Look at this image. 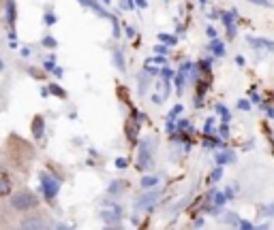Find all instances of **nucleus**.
Segmentation results:
<instances>
[{
    "label": "nucleus",
    "mask_w": 274,
    "mask_h": 230,
    "mask_svg": "<svg viewBox=\"0 0 274 230\" xmlns=\"http://www.w3.org/2000/svg\"><path fill=\"white\" fill-rule=\"evenodd\" d=\"M154 139L148 137V139H142L137 145V168L139 170H146V168H152L154 164Z\"/></svg>",
    "instance_id": "1"
},
{
    "label": "nucleus",
    "mask_w": 274,
    "mask_h": 230,
    "mask_svg": "<svg viewBox=\"0 0 274 230\" xmlns=\"http://www.w3.org/2000/svg\"><path fill=\"white\" fill-rule=\"evenodd\" d=\"M37 205H39L37 196H34L32 192H26V190L15 192V194H13V198H11V207L17 209V211H28V209H34Z\"/></svg>",
    "instance_id": "2"
},
{
    "label": "nucleus",
    "mask_w": 274,
    "mask_h": 230,
    "mask_svg": "<svg viewBox=\"0 0 274 230\" xmlns=\"http://www.w3.org/2000/svg\"><path fill=\"white\" fill-rule=\"evenodd\" d=\"M39 179H41V188H43V196L51 203L58 196V192H60V179L50 173H41Z\"/></svg>",
    "instance_id": "3"
},
{
    "label": "nucleus",
    "mask_w": 274,
    "mask_h": 230,
    "mask_svg": "<svg viewBox=\"0 0 274 230\" xmlns=\"http://www.w3.org/2000/svg\"><path fill=\"white\" fill-rule=\"evenodd\" d=\"M120 217H122V207L114 200H105L103 203V209H101V220L105 224H120Z\"/></svg>",
    "instance_id": "4"
},
{
    "label": "nucleus",
    "mask_w": 274,
    "mask_h": 230,
    "mask_svg": "<svg viewBox=\"0 0 274 230\" xmlns=\"http://www.w3.org/2000/svg\"><path fill=\"white\" fill-rule=\"evenodd\" d=\"M161 198V192L159 190H150L148 194H144V196H139L135 198V203H133V207H135V211H152L154 209V205H156V200Z\"/></svg>",
    "instance_id": "5"
},
{
    "label": "nucleus",
    "mask_w": 274,
    "mask_h": 230,
    "mask_svg": "<svg viewBox=\"0 0 274 230\" xmlns=\"http://www.w3.org/2000/svg\"><path fill=\"white\" fill-rule=\"evenodd\" d=\"M191 70H193V62H184L182 66H180V70L176 73V92L178 94H182L184 92V84H186V77L191 75Z\"/></svg>",
    "instance_id": "6"
},
{
    "label": "nucleus",
    "mask_w": 274,
    "mask_h": 230,
    "mask_svg": "<svg viewBox=\"0 0 274 230\" xmlns=\"http://www.w3.org/2000/svg\"><path fill=\"white\" fill-rule=\"evenodd\" d=\"M236 17H238V11L236 9H231V11H227V13H223V23H225V28H227V37L229 39H234L236 37Z\"/></svg>",
    "instance_id": "7"
},
{
    "label": "nucleus",
    "mask_w": 274,
    "mask_h": 230,
    "mask_svg": "<svg viewBox=\"0 0 274 230\" xmlns=\"http://www.w3.org/2000/svg\"><path fill=\"white\" fill-rule=\"evenodd\" d=\"M77 2L81 4V7H88V9H92L99 17H105V20H112V13H109V11L105 9V7H101V4H99L97 0H77Z\"/></svg>",
    "instance_id": "8"
},
{
    "label": "nucleus",
    "mask_w": 274,
    "mask_h": 230,
    "mask_svg": "<svg viewBox=\"0 0 274 230\" xmlns=\"http://www.w3.org/2000/svg\"><path fill=\"white\" fill-rule=\"evenodd\" d=\"M247 43L253 49H266V51H274V41L270 39H259V37H247Z\"/></svg>",
    "instance_id": "9"
},
{
    "label": "nucleus",
    "mask_w": 274,
    "mask_h": 230,
    "mask_svg": "<svg viewBox=\"0 0 274 230\" xmlns=\"http://www.w3.org/2000/svg\"><path fill=\"white\" fill-rule=\"evenodd\" d=\"M20 226L26 228V230H30V228H48V222H43V217L41 215H28V217L22 220Z\"/></svg>",
    "instance_id": "10"
},
{
    "label": "nucleus",
    "mask_w": 274,
    "mask_h": 230,
    "mask_svg": "<svg viewBox=\"0 0 274 230\" xmlns=\"http://www.w3.org/2000/svg\"><path fill=\"white\" fill-rule=\"evenodd\" d=\"M43 134H45V122H43V117L34 115V120H32V137L34 139H41Z\"/></svg>",
    "instance_id": "11"
},
{
    "label": "nucleus",
    "mask_w": 274,
    "mask_h": 230,
    "mask_svg": "<svg viewBox=\"0 0 274 230\" xmlns=\"http://www.w3.org/2000/svg\"><path fill=\"white\" fill-rule=\"evenodd\" d=\"M208 49H210V51H212V54H214V56H217V58H223V56H225V45H223V43H221V41H219V39H212V41H210V45H208Z\"/></svg>",
    "instance_id": "12"
},
{
    "label": "nucleus",
    "mask_w": 274,
    "mask_h": 230,
    "mask_svg": "<svg viewBox=\"0 0 274 230\" xmlns=\"http://www.w3.org/2000/svg\"><path fill=\"white\" fill-rule=\"evenodd\" d=\"M139 186H142L144 190H152V188L159 186V177H156V175H146V177H142Z\"/></svg>",
    "instance_id": "13"
},
{
    "label": "nucleus",
    "mask_w": 274,
    "mask_h": 230,
    "mask_svg": "<svg viewBox=\"0 0 274 230\" xmlns=\"http://www.w3.org/2000/svg\"><path fill=\"white\" fill-rule=\"evenodd\" d=\"M112 58H114V66L120 70V73H125L126 70V64H125V56H122L120 49H114L112 51Z\"/></svg>",
    "instance_id": "14"
},
{
    "label": "nucleus",
    "mask_w": 274,
    "mask_h": 230,
    "mask_svg": "<svg viewBox=\"0 0 274 230\" xmlns=\"http://www.w3.org/2000/svg\"><path fill=\"white\" fill-rule=\"evenodd\" d=\"M15 0H7V23H9V28H13L15 26Z\"/></svg>",
    "instance_id": "15"
},
{
    "label": "nucleus",
    "mask_w": 274,
    "mask_h": 230,
    "mask_svg": "<svg viewBox=\"0 0 274 230\" xmlns=\"http://www.w3.org/2000/svg\"><path fill=\"white\" fill-rule=\"evenodd\" d=\"M236 160V153L231 151V149H227V151H221V153H217V164H225L227 162H234Z\"/></svg>",
    "instance_id": "16"
},
{
    "label": "nucleus",
    "mask_w": 274,
    "mask_h": 230,
    "mask_svg": "<svg viewBox=\"0 0 274 230\" xmlns=\"http://www.w3.org/2000/svg\"><path fill=\"white\" fill-rule=\"evenodd\" d=\"M221 145H223V141L217 139L214 134H206V139H203V147L206 149H214V147H221Z\"/></svg>",
    "instance_id": "17"
},
{
    "label": "nucleus",
    "mask_w": 274,
    "mask_h": 230,
    "mask_svg": "<svg viewBox=\"0 0 274 230\" xmlns=\"http://www.w3.org/2000/svg\"><path fill=\"white\" fill-rule=\"evenodd\" d=\"M214 111H217V113L221 115V120L229 124V120H231V113H229V109H227L225 105H221V103H219V105H214Z\"/></svg>",
    "instance_id": "18"
},
{
    "label": "nucleus",
    "mask_w": 274,
    "mask_h": 230,
    "mask_svg": "<svg viewBox=\"0 0 274 230\" xmlns=\"http://www.w3.org/2000/svg\"><path fill=\"white\" fill-rule=\"evenodd\" d=\"M212 203L214 205H217V207H223V205L227 203V200H229V198H227V194L225 192H212Z\"/></svg>",
    "instance_id": "19"
},
{
    "label": "nucleus",
    "mask_w": 274,
    "mask_h": 230,
    "mask_svg": "<svg viewBox=\"0 0 274 230\" xmlns=\"http://www.w3.org/2000/svg\"><path fill=\"white\" fill-rule=\"evenodd\" d=\"M159 41H161V43H165V45H170V47H174V45L178 43V39L174 37V34H165V32L159 34Z\"/></svg>",
    "instance_id": "20"
},
{
    "label": "nucleus",
    "mask_w": 274,
    "mask_h": 230,
    "mask_svg": "<svg viewBox=\"0 0 274 230\" xmlns=\"http://www.w3.org/2000/svg\"><path fill=\"white\" fill-rule=\"evenodd\" d=\"M182 111H184L182 105H176V107H174V109L170 111V113H167V122H176V117H178L180 113H182Z\"/></svg>",
    "instance_id": "21"
},
{
    "label": "nucleus",
    "mask_w": 274,
    "mask_h": 230,
    "mask_svg": "<svg viewBox=\"0 0 274 230\" xmlns=\"http://www.w3.org/2000/svg\"><path fill=\"white\" fill-rule=\"evenodd\" d=\"M126 181H112V186H109V194H120L122 190H125Z\"/></svg>",
    "instance_id": "22"
},
{
    "label": "nucleus",
    "mask_w": 274,
    "mask_h": 230,
    "mask_svg": "<svg viewBox=\"0 0 274 230\" xmlns=\"http://www.w3.org/2000/svg\"><path fill=\"white\" fill-rule=\"evenodd\" d=\"M221 177H223V164H217V168H214L212 175H210V181H212V184H217Z\"/></svg>",
    "instance_id": "23"
},
{
    "label": "nucleus",
    "mask_w": 274,
    "mask_h": 230,
    "mask_svg": "<svg viewBox=\"0 0 274 230\" xmlns=\"http://www.w3.org/2000/svg\"><path fill=\"white\" fill-rule=\"evenodd\" d=\"M50 92L54 94V96H58V98H67V92L62 90V87L58 85V84H51V85H50Z\"/></svg>",
    "instance_id": "24"
},
{
    "label": "nucleus",
    "mask_w": 274,
    "mask_h": 230,
    "mask_svg": "<svg viewBox=\"0 0 274 230\" xmlns=\"http://www.w3.org/2000/svg\"><path fill=\"white\" fill-rule=\"evenodd\" d=\"M225 222L231 224V226H240V215H238V213H227L225 215Z\"/></svg>",
    "instance_id": "25"
},
{
    "label": "nucleus",
    "mask_w": 274,
    "mask_h": 230,
    "mask_svg": "<svg viewBox=\"0 0 274 230\" xmlns=\"http://www.w3.org/2000/svg\"><path fill=\"white\" fill-rule=\"evenodd\" d=\"M11 192V184L7 177H0V194H9Z\"/></svg>",
    "instance_id": "26"
},
{
    "label": "nucleus",
    "mask_w": 274,
    "mask_h": 230,
    "mask_svg": "<svg viewBox=\"0 0 274 230\" xmlns=\"http://www.w3.org/2000/svg\"><path fill=\"white\" fill-rule=\"evenodd\" d=\"M193 128H191V122L189 120H180L178 122V132H191Z\"/></svg>",
    "instance_id": "27"
},
{
    "label": "nucleus",
    "mask_w": 274,
    "mask_h": 230,
    "mask_svg": "<svg viewBox=\"0 0 274 230\" xmlns=\"http://www.w3.org/2000/svg\"><path fill=\"white\" fill-rule=\"evenodd\" d=\"M54 68H56V58L51 56L50 60H45V62H43V70H45V73H51Z\"/></svg>",
    "instance_id": "28"
},
{
    "label": "nucleus",
    "mask_w": 274,
    "mask_h": 230,
    "mask_svg": "<svg viewBox=\"0 0 274 230\" xmlns=\"http://www.w3.org/2000/svg\"><path fill=\"white\" fill-rule=\"evenodd\" d=\"M41 43H43V47H48V49H54V47L58 45V41L54 37H43V41H41Z\"/></svg>",
    "instance_id": "29"
},
{
    "label": "nucleus",
    "mask_w": 274,
    "mask_h": 230,
    "mask_svg": "<svg viewBox=\"0 0 274 230\" xmlns=\"http://www.w3.org/2000/svg\"><path fill=\"white\" fill-rule=\"evenodd\" d=\"M161 77H163V81H172L176 75H174V70H172V68L163 66V70H161Z\"/></svg>",
    "instance_id": "30"
},
{
    "label": "nucleus",
    "mask_w": 274,
    "mask_h": 230,
    "mask_svg": "<svg viewBox=\"0 0 274 230\" xmlns=\"http://www.w3.org/2000/svg\"><path fill=\"white\" fill-rule=\"evenodd\" d=\"M219 137H221V139H227V137H229V126H227V122H223V124L219 126Z\"/></svg>",
    "instance_id": "31"
},
{
    "label": "nucleus",
    "mask_w": 274,
    "mask_h": 230,
    "mask_svg": "<svg viewBox=\"0 0 274 230\" xmlns=\"http://www.w3.org/2000/svg\"><path fill=\"white\" fill-rule=\"evenodd\" d=\"M167 51H170V45H165V43H159L154 47V54H163V56H167Z\"/></svg>",
    "instance_id": "32"
},
{
    "label": "nucleus",
    "mask_w": 274,
    "mask_h": 230,
    "mask_svg": "<svg viewBox=\"0 0 274 230\" xmlns=\"http://www.w3.org/2000/svg\"><path fill=\"white\" fill-rule=\"evenodd\" d=\"M212 126H214V120H212V117H208V120H206V126H203V134H214V132H212Z\"/></svg>",
    "instance_id": "33"
},
{
    "label": "nucleus",
    "mask_w": 274,
    "mask_h": 230,
    "mask_svg": "<svg viewBox=\"0 0 274 230\" xmlns=\"http://www.w3.org/2000/svg\"><path fill=\"white\" fill-rule=\"evenodd\" d=\"M148 62H150V64H167V58L163 56V54H156L152 60H148Z\"/></svg>",
    "instance_id": "34"
},
{
    "label": "nucleus",
    "mask_w": 274,
    "mask_h": 230,
    "mask_svg": "<svg viewBox=\"0 0 274 230\" xmlns=\"http://www.w3.org/2000/svg\"><path fill=\"white\" fill-rule=\"evenodd\" d=\"M112 26H114V39H120V23L114 15H112Z\"/></svg>",
    "instance_id": "35"
},
{
    "label": "nucleus",
    "mask_w": 274,
    "mask_h": 230,
    "mask_svg": "<svg viewBox=\"0 0 274 230\" xmlns=\"http://www.w3.org/2000/svg\"><path fill=\"white\" fill-rule=\"evenodd\" d=\"M43 21H45V26H54V23H56V15L54 13H45Z\"/></svg>",
    "instance_id": "36"
},
{
    "label": "nucleus",
    "mask_w": 274,
    "mask_h": 230,
    "mask_svg": "<svg viewBox=\"0 0 274 230\" xmlns=\"http://www.w3.org/2000/svg\"><path fill=\"white\" fill-rule=\"evenodd\" d=\"M261 107H264L266 115L270 117V120H274V107H272V105H266V103H261Z\"/></svg>",
    "instance_id": "37"
},
{
    "label": "nucleus",
    "mask_w": 274,
    "mask_h": 230,
    "mask_svg": "<svg viewBox=\"0 0 274 230\" xmlns=\"http://www.w3.org/2000/svg\"><path fill=\"white\" fill-rule=\"evenodd\" d=\"M116 168H126V164H129V162H126V158H116Z\"/></svg>",
    "instance_id": "38"
},
{
    "label": "nucleus",
    "mask_w": 274,
    "mask_h": 230,
    "mask_svg": "<svg viewBox=\"0 0 274 230\" xmlns=\"http://www.w3.org/2000/svg\"><path fill=\"white\" fill-rule=\"evenodd\" d=\"M238 109H240V111H249L250 103H249V100H238Z\"/></svg>",
    "instance_id": "39"
},
{
    "label": "nucleus",
    "mask_w": 274,
    "mask_h": 230,
    "mask_svg": "<svg viewBox=\"0 0 274 230\" xmlns=\"http://www.w3.org/2000/svg\"><path fill=\"white\" fill-rule=\"evenodd\" d=\"M249 2L259 4V7H272V2H270V0H249Z\"/></svg>",
    "instance_id": "40"
},
{
    "label": "nucleus",
    "mask_w": 274,
    "mask_h": 230,
    "mask_svg": "<svg viewBox=\"0 0 274 230\" xmlns=\"http://www.w3.org/2000/svg\"><path fill=\"white\" fill-rule=\"evenodd\" d=\"M206 34H208L210 39H217V28H214V26H208V28H206Z\"/></svg>",
    "instance_id": "41"
},
{
    "label": "nucleus",
    "mask_w": 274,
    "mask_h": 230,
    "mask_svg": "<svg viewBox=\"0 0 274 230\" xmlns=\"http://www.w3.org/2000/svg\"><path fill=\"white\" fill-rule=\"evenodd\" d=\"M131 115H133V120L144 122V113H142V111H135V109H133V111H131Z\"/></svg>",
    "instance_id": "42"
},
{
    "label": "nucleus",
    "mask_w": 274,
    "mask_h": 230,
    "mask_svg": "<svg viewBox=\"0 0 274 230\" xmlns=\"http://www.w3.org/2000/svg\"><path fill=\"white\" fill-rule=\"evenodd\" d=\"M125 30H126V37H129V39H135L137 32H135V28H133V26H126Z\"/></svg>",
    "instance_id": "43"
},
{
    "label": "nucleus",
    "mask_w": 274,
    "mask_h": 230,
    "mask_svg": "<svg viewBox=\"0 0 274 230\" xmlns=\"http://www.w3.org/2000/svg\"><path fill=\"white\" fill-rule=\"evenodd\" d=\"M240 228H244V230H250V228H253V224H250V222H247V220H240Z\"/></svg>",
    "instance_id": "44"
},
{
    "label": "nucleus",
    "mask_w": 274,
    "mask_h": 230,
    "mask_svg": "<svg viewBox=\"0 0 274 230\" xmlns=\"http://www.w3.org/2000/svg\"><path fill=\"white\" fill-rule=\"evenodd\" d=\"M250 103H261V98L257 96V92H255V90L250 92Z\"/></svg>",
    "instance_id": "45"
},
{
    "label": "nucleus",
    "mask_w": 274,
    "mask_h": 230,
    "mask_svg": "<svg viewBox=\"0 0 274 230\" xmlns=\"http://www.w3.org/2000/svg\"><path fill=\"white\" fill-rule=\"evenodd\" d=\"M163 100H165V96H159V94H154L152 96V103H156V105H161Z\"/></svg>",
    "instance_id": "46"
},
{
    "label": "nucleus",
    "mask_w": 274,
    "mask_h": 230,
    "mask_svg": "<svg viewBox=\"0 0 274 230\" xmlns=\"http://www.w3.org/2000/svg\"><path fill=\"white\" fill-rule=\"evenodd\" d=\"M135 7H139V9H146V7H148V2H146V0H135Z\"/></svg>",
    "instance_id": "47"
},
{
    "label": "nucleus",
    "mask_w": 274,
    "mask_h": 230,
    "mask_svg": "<svg viewBox=\"0 0 274 230\" xmlns=\"http://www.w3.org/2000/svg\"><path fill=\"white\" fill-rule=\"evenodd\" d=\"M41 96L48 98V96H50V87H41Z\"/></svg>",
    "instance_id": "48"
},
{
    "label": "nucleus",
    "mask_w": 274,
    "mask_h": 230,
    "mask_svg": "<svg viewBox=\"0 0 274 230\" xmlns=\"http://www.w3.org/2000/svg\"><path fill=\"white\" fill-rule=\"evenodd\" d=\"M236 64H238V66H244V58L242 56H236Z\"/></svg>",
    "instance_id": "49"
},
{
    "label": "nucleus",
    "mask_w": 274,
    "mask_h": 230,
    "mask_svg": "<svg viewBox=\"0 0 274 230\" xmlns=\"http://www.w3.org/2000/svg\"><path fill=\"white\" fill-rule=\"evenodd\" d=\"M62 73H65V70H62L60 66H56V68H54V75H56V77H62Z\"/></svg>",
    "instance_id": "50"
},
{
    "label": "nucleus",
    "mask_w": 274,
    "mask_h": 230,
    "mask_svg": "<svg viewBox=\"0 0 274 230\" xmlns=\"http://www.w3.org/2000/svg\"><path fill=\"white\" fill-rule=\"evenodd\" d=\"M225 194H227V198H234V190H231V188H227V190H225Z\"/></svg>",
    "instance_id": "51"
},
{
    "label": "nucleus",
    "mask_w": 274,
    "mask_h": 230,
    "mask_svg": "<svg viewBox=\"0 0 274 230\" xmlns=\"http://www.w3.org/2000/svg\"><path fill=\"white\" fill-rule=\"evenodd\" d=\"M264 213H268V215H274V207H268V209H264Z\"/></svg>",
    "instance_id": "52"
},
{
    "label": "nucleus",
    "mask_w": 274,
    "mask_h": 230,
    "mask_svg": "<svg viewBox=\"0 0 274 230\" xmlns=\"http://www.w3.org/2000/svg\"><path fill=\"white\" fill-rule=\"evenodd\" d=\"M101 2H105V4H109V2H112V0H101Z\"/></svg>",
    "instance_id": "53"
},
{
    "label": "nucleus",
    "mask_w": 274,
    "mask_h": 230,
    "mask_svg": "<svg viewBox=\"0 0 274 230\" xmlns=\"http://www.w3.org/2000/svg\"><path fill=\"white\" fill-rule=\"evenodd\" d=\"M4 68V64H2V60H0V70H2Z\"/></svg>",
    "instance_id": "54"
},
{
    "label": "nucleus",
    "mask_w": 274,
    "mask_h": 230,
    "mask_svg": "<svg viewBox=\"0 0 274 230\" xmlns=\"http://www.w3.org/2000/svg\"><path fill=\"white\" fill-rule=\"evenodd\" d=\"M208 2V0H199V4H206Z\"/></svg>",
    "instance_id": "55"
}]
</instances>
